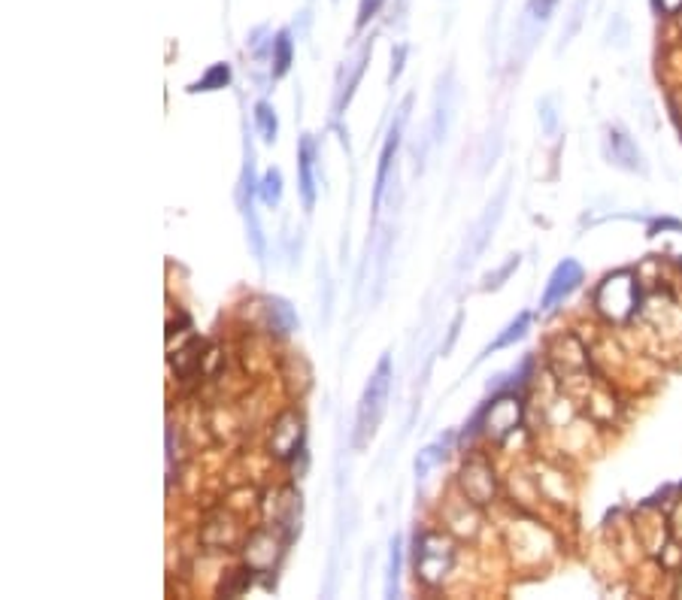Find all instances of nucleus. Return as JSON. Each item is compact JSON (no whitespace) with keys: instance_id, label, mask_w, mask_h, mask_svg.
Here are the masks:
<instances>
[{"instance_id":"11","label":"nucleus","mask_w":682,"mask_h":600,"mask_svg":"<svg viewBox=\"0 0 682 600\" xmlns=\"http://www.w3.org/2000/svg\"><path fill=\"white\" fill-rule=\"evenodd\" d=\"M555 6H559V0H528L525 13H522L519 19V43H522V52H528L531 46H534V40L543 33V28L552 19Z\"/></svg>"},{"instance_id":"2","label":"nucleus","mask_w":682,"mask_h":600,"mask_svg":"<svg viewBox=\"0 0 682 600\" xmlns=\"http://www.w3.org/2000/svg\"><path fill=\"white\" fill-rule=\"evenodd\" d=\"M640 306V279L631 270L610 273L595 288V310L610 324H625Z\"/></svg>"},{"instance_id":"3","label":"nucleus","mask_w":682,"mask_h":600,"mask_svg":"<svg viewBox=\"0 0 682 600\" xmlns=\"http://www.w3.org/2000/svg\"><path fill=\"white\" fill-rule=\"evenodd\" d=\"M455 543L440 531L415 533V579L425 586H440L455 564Z\"/></svg>"},{"instance_id":"16","label":"nucleus","mask_w":682,"mask_h":600,"mask_svg":"<svg viewBox=\"0 0 682 600\" xmlns=\"http://www.w3.org/2000/svg\"><path fill=\"white\" fill-rule=\"evenodd\" d=\"M264 315H268V324L277 333H291L301 324L297 322V313L291 310V304L282 297H264Z\"/></svg>"},{"instance_id":"4","label":"nucleus","mask_w":682,"mask_h":600,"mask_svg":"<svg viewBox=\"0 0 682 600\" xmlns=\"http://www.w3.org/2000/svg\"><path fill=\"white\" fill-rule=\"evenodd\" d=\"M506 195H510V179H504V186L497 188V195L486 204L482 215L470 224L468 240H464L461 255H459V270H468V267L477 264V258L486 252L488 243H492V233L497 228V222H501L504 206H506Z\"/></svg>"},{"instance_id":"28","label":"nucleus","mask_w":682,"mask_h":600,"mask_svg":"<svg viewBox=\"0 0 682 600\" xmlns=\"http://www.w3.org/2000/svg\"><path fill=\"white\" fill-rule=\"evenodd\" d=\"M586 6H588V0H577V4H573L568 28L561 31V46H568L570 40L577 37V31H579V24H582V15H586Z\"/></svg>"},{"instance_id":"19","label":"nucleus","mask_w":682,"mask_h":600,"mask_svg":"<svg viewBox=\"0 0 682 600\" xmlns=\"http://www.w3.org/2000/svg\"><path fill=\"white\" fill-rule=\"evenodd\" d=\"M291 55H295V40H291L288 31H279L277 40H273V77H286L291 67Z\"/></svg>"},{"instance_id":"7","label":"nucleus","mask_w":682,"mask_h":600,"mask_svg":"<svg viewBox=\"0 0 682 600\" xmlns=\"http://www.w3.org/2000/svg\"><path fill=\"white\" fill-rule=\"evenodd\" d=\"M301 446H304V415L295 410H286L273 422L268 449L277 461H288V458H295V452Z\"/></svg>"},{"instance_id":"30","label":"nucleus","mask_w":682,"mask_h":600,"mask_svg":"<svg viewBox=\"0 0 682 600\" xmlns=\"http://www.w3.org/2000/svg\"><path fill=\"white\" fill-rule=\"evenodd\" d=\"M404 58H406V46H397L392 52V73H388V82H395L404 70Z\"/></svg>"},{"instance_id":"13","label":"nucleus","mask_w":682,"mask_h":600,"mask_svg":"<svg viewBox=\"0 0 682 600\" xmlns=\"http://www.w3.org/2000/svg\"><path fill=\"white\" fill-rule=\"evenodd\" d=\"M279 558V540L268 528H258L246 543V564L255 573H268Z\"/></svg>"},{"instance_id":"29","label":"nucleus","mask_w":682,"mask_h":600,"mask_svg":"<svg viewBox=\"0 0 682 600\" xmlns=\"http://www.w3.org/2000/svg\"><path fill=\"white\" fill-rule=\"evenodd\" d=\"M382 4H386V0H361V4H359V19H355V28H368V22L370 19H377V13L382 10Z\"/></svg>"},{"instance_id":"27","label":"nucleus","mask_w":682,"mask_h":600,"mask_svg":"<svg viewBox=\"0 0 682 600\" xmlns=\"http://www.w3.org/2000/svg\"><path fill=\"white\" fill-rule=\"evenodd\" d=\"M540 124H543L546 137H555L559 133V113H555V97H543L540 100Z\"/></svg>"},{"instance_id":"25","label":"nucleus","mask_w":682,"mask_h":600,"mask_svg":"<svg viewBox=\"0 0 682 600\" xmlns=\"http://www.w3.org/2000/svg\"><path fill=\"white\" fill-rule=\"evenodd\" d=\"M443 455H446V449L443 446H428V449H422L419 452V458H415V477L419 479H425L434 467L443 461Z\"/></svg>"},{"instance_id":"6","label":"nucleus","mask_w":682,"mask_h":600,"mask_svg":"<svg viewBox=\"0 0 682 600\" xmlns=\"http://www.w3.org/2000/svg\"><path fill=\"white\" fill-rule=\"evenodd\" d=\"M459 482H461L464 497H468L470 504L486 506V504H492V500H495V491H497L495 470H492V464H488L482 455H473V458H468V461H464Z\"/></svg>"},{"instance_id":"31","label":"nucleus","mask_w":682,"mask_h":600,"mask_svg":"<svg viewBox=\"0 0 682 600\" xmlns=\"http://www.w3.org/2000/svg\"><path fill=\"white\" fill-rule=\"evenodd\" d=\"M655 6H659L664 15H679L682 13V0H655Z\"/></svg>"},{"instance_id":"14","label":"nucleus","mask_w":682,"mask_h":600,"mask_svg":"<svg viewBox=\"0 0 682 600\" xmlns=\"http://www.w3.org/2000/svg\"><path fill=\"white\" fill-rule=\"evenodd\" d=\"M452 97H455L452 70H446V77L440 79L437 95H434V115H431V143H440V140H446L449 122H452Z\"/></svg>"},{"instance_id":"1","label":"nucleus","mask_w":682,"mask_h":600,"mask_svg":"<svg viewBox=\"0 0 682 600\" xmlns=\"http://www.w3.org/2000/svg\"><path fill=\"white\" fill-rule=\"evenodd\" d=\"M388 391H392V358L382 355L377 370L370 373L364 395L359 400V415H355V449H364L377 433L382 415L388 406Z\"/></svg>"},{"instance_id":"8","label":"nucleus","mask_w":682,"mask_h":600,"mask_svg":"<svg viewBox=\"0 0 682 600\" xmlns=\"http://www.w3.org/2000/svg\"><path fill=\"white\" fill-rule=\"evenodd\" d=\"M413 106V97H406L401 104V110H397L392 128H388V137H386V146H382V155H379V170H377V186H373V213H379V204H382V191L388 186V177H392V164H395V155H397V146H401V133H404V124H406V113H410Z\"/></svg>"},{"instance_id":"15","label":"nucleus","mask_w":682,"mask_h":600,"mask_svg":"<svg viewBox=\"0 0 682 600\" xmlns=\"http://www.w3.org/2000/svg\"><path fill=\"white\" fill-rule=\"evenodd\" d=\"M297 177H301V197L304 206L313 210L315 206V143L313 137H304L297 146Z\"/></svg>"},{"instance_id":"23","label":"nucleus","mask_w":682,"mask_h":600,"mask_svg":"<svg viewBox=\"0 0 682 600\" xmlns=\"http://www.w3.org/2000/svg\"><path fill=\"white\" fill-rule=\"evenodd\" d=\"M258 191H261V200L264 204L270 206H279V200H282V173L277 170V167H270L268 173H264V179H261V186H258Z\"/></svg>"},{"instance_id":"9","label":"nucleus","mask_w":682,"mask_h":600,"mask_svg":"<svg viewBox=\"0 0 682 600\" xmlns=\"http://www.w3.org/2000/svg\"><path fill=\"white\" fill-rule=\"evenodd\" d=\"M582 279H586L582 264L573 261V258H564V261L552 270L549 282H546V291H543V297H540V310L549 313V310H555L559 304H564V300H568L573 291L579 288Z\"/></svg>"},{"instance_id":"24","label":"nucleus","mask_w":682,"mask_h":600,"mask_svg":"<svg viewBox=\"0 0 682 600\" xmlns=\"http://www.w3.org/2000/svg\"><path fill=\"white\" fill-rule=\"evenodd\" d=\"M397 582H401V537L392 540V555H388V577H386V597H397Z\"/></svg>"},{"instance_id":"20","label":"nucleus","mask_w":682,"mask_h":600,"mask_svg":"<svg viewBox=\"0 0 682 600\" xmlns=\"http://www.w3.org/2000/svg\"><path fill=\"white\" fill-rule=\"evenodd\" d=\"M240 210H243V219H246L249 246H252V252H255L258 261H264V252H268V243H264V233H261V222H258L255 204H246V206H240Z\"/></svg>"},{"instance_id":"22","label":"nucleus","mask_w":682,"mask_h":600,"mask_svg":"<svg viewBox=\"0 0 682 600\" xmlns=\"http://www.w3.org/2000/svg\"><path fill=\"white\" fill-rule=\"evenodd\" d=\"M255 122H258V131H261V137L273 143L277 140V131H279V122H277V113H273V106L268 100H261V104H255Z\"/></svg>"},{"instance_id":"18","label":"nucleus","mask_w":682,"mask_h":600,"mask_svg":"<svg viewBox=\"0 0 682 600\" xmlns=\"http://www.w3.org/2000/svg\"><path fill=\"white\" fill-rule=\"evenodd\" d=\"M201 361H204V340H191L186 349H179V355L173 358V370L179 373V377H195L197 370H201Z\"/></svg>"},{"instance_id":"26","label":"nucleus","mask_w":682,"mask_h":600,"mask_svg":"<svg viewBox=\"0 0 682 600\" xmlns=\"http://www.w3.org/2000/svg\"><path fill=\"white\" fill-rule=\"evenodd\" d=\"M519 264H522V255H510V258H506V261H504L501 267H497L495 273H488V277H486V282H482V288H486V291H492V288H501L504 282L513 277V270H515V267H519Z\"/></svg>"},{"instance_id":"10","label":"nucleus","mask_w":682,"mask_h":600,"mask_svg":"<svg viewBox=\"0 0 682 600\" xmlns=\"http://www.w3.org/2000/svg\"><path fill=\"white\" fill-rule=\"evenodd\" d=\"M604 152H606V158H610V164L622 167V170H628V173H646L643 152H640L637 143H634V140H631L622 128H606Z\"/></svg>"},{"instance_id":"17","label":"nucleus","mask_w":682,"mask_h":600,"mask_svg":"<svg viewBox=\"0 0 682 600\" xmlns=\"http://www.w3.org/2000/svg\"><path fill=\"white\" fill-rule=\"evenodd\" d=\"M528 328H531V313H519L510 324H506V328H504L501 333H497L495 343H488V346H486V352H482V358L492 355V352H501V349L513 346V343H519V340L528 333Z\"/></svg>"},{"instance_id":"21","label":"nucleus","mask_w":682,"mask_h":600,"mask_svg":"<svg viewBox=\"0 0 682 600\" xmlns=\"http://www.w3.org/2000/svg\"><path fill=\"white\" fill-rule=\"evenodd\" d=\"M228 82H231V67L228 64H213L210 70H206L204 77L195 82V86H188V91H215V88H224Z\"/></svg>"},{"instance_id":"5","label":"nucleus","mask_w":682,"mask_h":600,"mask_svg":"<svg viewBox=\"0 0 682 600\" xmlns=\"http://www.w3.org/2000/svg\"><path fill=\"white\" fill-rule=\"evenodd\" d=\"M479 424H482V431H486L492 440L510 437V433L522 424V400L515 397V395H501V397H495L492 404H488L486 410H482Z\"/></svg>"},{"instance_id":"12","label":"nucleus","mask_w":682,"mask_h":600,"mask_svg":"<svg viewBox=\"0 0 682 600\" xmlns=\"http://www.w3.org/2000/svg\"><path fill=\"white\" fill-rule=\"evenodd\" d=\"M370 52H373V43H364L361 49H359V55L349 61L343 70H340V77H337V95H334V115H340L346 110V104L352 100V95H355V88H359V82H361V73H364V67H368V61H370Z\"/></svg>"}]
</instances>
